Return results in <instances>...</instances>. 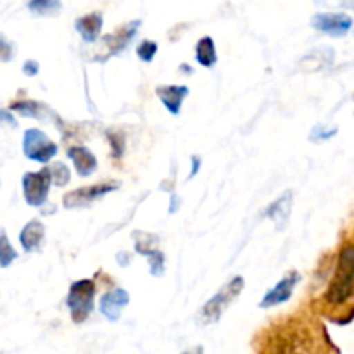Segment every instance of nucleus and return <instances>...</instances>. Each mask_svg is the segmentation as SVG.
Listing matches in <instances>:
<instances>
[{"label":"nucleus","instance_id":"7","mask_svg":"<svg viewBox=\"0 0 354 354\" xmlns=\"http://www.w3.org/2000/svg\"><path fill=\"white\" fill-rule=\"evenodd\" d=\"M313 26L330 37L341 38L349 33L353 19L344 12H320L313 17Z\"/></svg>","mask_w":354,"mask_h":354},{"label":"nucleus","instance_id":"26","mask_svg":"<svg viewBox=\"0 0 354 354\" xmlns=\"http://www.w3.org/2000/svg\"><path fill=\"white\" fill-rule=\"evenodd\" d=\"M183 354H204V351H203V348H196V349H190V351H187Z\"/></svg>","mask_w":354,"mask_h":354},{"label":"nucleus","instance_id":"5","mask_svg":"<svg viewBox=\"0 0 354 354\" xmlns=\"http://www.w3.org/2000/svg\"><path fill=\"white\" fill-rule=\"evenodd\" d=\"M50 171L48 168L40 169L37 173H26L23 176V192L24 199L30 206H41L47 201L48 189H50Z\"/></svg>","mask_w":354,"mask_h":354},{"label":"nucleus","instance_id":"1","mask_svg":"<svg viewBox=\"0 0 354 354\" xmlns=\"http://www.w3.org/2000/svg\"><path fill=\"white\" fill-rule=\"evenodd\" d=\"M353 273H354V248L346 244L339 256V268L335 272L328 292L325 296L330 306H342L353 297Z\"/></svg>","mask_w":354,"mask_h":354},{"label":"nucleus","instance_id":"17","mask_svg":"<svg viewBox=\"0 0 354 354\" xmlns=\"http://www.w3.org/2000/svg\"><path fill=\"white\" fill-rule=\"evenodd\" d=\"M61 0H30L28 9L38 16H50L61 10Z\"/></svg>","mask_w":354,"mask_h":354},{"label":"nucleus","instance_id":"10","mask_svg":"<svg viewBox=\"0 0 354 354\" xmlns=\"http://www.w3.org/2000/svg\"><path fill=\"white\" fill-rule=\"evenodd\" d=\"M156 92H158V97L161 99V102L165 104V107L171 114L180 113V107H182L183 100H185V97L189 95V88L183 85L159 86Z\"/></svg>","mask_w":354,"mask_h":354},{"label":"nucleus","instance_id":"9","mask_svg":"<svg viewBox=\"0 0 354 354\" xmlns=\"http://www.w3.org/2000/svg\"><path fill=\"white\" fill-rule=\"evenodd\" d=\"M130 303V296L124 289H113L107 294H104L102 299H100V313L107 318L109 322L120 320L121 313H123L124 308Z\"/></svg>","mask_w":354,"mask_h":354},{"label":"nucleus","instance_id":"8","mask_svg":"<svg viewBox=\"0 0 354 354\" xmlns=\"http://www.w3.org/2000/svg\"><path fill=\"white\" fill-rule=\"evenodd\" d=\"M301 280L299 273L297 272H289L272 290L266 292V296L263 297L261 308H273V306H279V304L287 303L290 299L294 292V287L297 286V282Z\"/></svg>","mask_w":354,"mask_h":354},{"label":"nucleus","instance_id":"20","mask_svg":"<svg viewBox=\"0 0 354 354\" xmlns=\"http://www.w3.org/2000/svg\"><path fill=\"white\" fill-rule=\"evenodd\" d=\"M156 52H158V44L151 40H144L137 47V55L140 57V61L144 62H151L152 59H154Z\"/></svg>","mask_w":354,"mask_h":354},{"label":"nucleus","instance_id":"11","mask_svg":"<svg viewBox=\"0 0 354 354\" xmlns=\"http://www.w3.org/2000/svg\"><path fill=\"white\" fill-rule=\"evenodd\" d=\"M290 209H292V192H287L280 196L279 199L266 209V216L275 223L277 230H282L287 225L290 216Z\"/></svg>","mask_w":354,"mask_h":354},{"label":"nucleus","instance_id":"14","mask_svg":"<svg viewBox=\"0 0 354 354\" xmlns=\"http://www.w3.org/2000/svg\"><path fill=\"white\" fill-rule=\"evenodd\" d=\"M76 30H78V33L82 35L86 44L95 41L99 38L100 30H102V16L99 12L82 16L80 19H76Z\"/></svg>","mask_w":354,"mask_h":354},{"label":"nucleus","instance_id":"24","mask_svg":"<svg viewBox=\"0 0 354 354\" xmlns=\"http://www.w3.org/2000/svg\"><path fill=\"white\" fill-rule=\"evenodd\" d=\"M23 73L26 76H37L38 75V62L37 61H26L23 66Z\"/></svg>","mask_w":354,"mask_h":354},{"label":"nucleus","instance_id":"23","mask_svg":"<svg viewBox=\"0 0 354 354\" xmlns=\"http://www.w3.org/2000/svg\"><path fill=\"white\" fill-rule=\"evenodd\" d=\"M0 123L7 124V127H10V128H16L17 127L16 120H14L12 114L9 113V109H0Z\"/></svg>","mask_w":354,"mask_h":354},{"label":"nucleus","instance_id":"3","mask_svg":"<svg viewBox=\"0 0 354 354\" xmlns=\"http://www.w3.org/2000/svg\"><path fill=\"white\" fill-rule=\"evenodd\" d=\"M93 297H95V283L92 280H78L69 289L66 304L75 324H83L93 311Z\"/></svg>","mask_w":354,"mask_h":354},{"label":"nucleus","instance_id":"13","mask_svg":"<svg viewBox=\"0 0 354 354\" xmlns=\"http://www.w3.org/2000/svg\"><path fill=\"white\" fill-rule=\"evenodd\" d=\"M45 237V227L40 223V221H30V223L24 225V228L19 234V242L23 245L24 251L31 252L37 251L40 248L41 241Z\"/></svg>","mask_w":354,"mask_h":354},{"label":"nucleus","instance_id":"19","mask_svg":"<svg viewBox=\"0 0 354 354\" xmlns=\"http://www.w3.org/2000/svg\"><path fill=\"white\" fill-rule=\"evenodd\" d=\"M48 171H50V178L54 180L57 187H64L69 183V169L64 162H54V165H50Z\"/></svg>","mask_w":354,"mask_h":354},{"label":"nucleus","instance_id":"18","mask_svg":"<svg viewBox=\"0 0 354 354\" xmlns=\"http://www.w3.org/2000/svg\"><path fill=\"white\" fill-rule=\"evenodd\" d=\"M17 258L16 249L12 248V244L7 239L6 232H0V266L2 268H7L9 265H12L14 259Z\"/></svg>","mask_w":354,"mask_h":354},{"label":"nucleus","instance_id":"6","mask_svg":"<svg viewBox=\"0 0 354 354\" xmlns=\"http://www.w3.org/2000/svg\"><path fill=\"white\" fill-rule=\"evenodd\" d=\"M118 187H120V183L107 182V183H99V185H93V187H85V189L73 190V192L66 194L62 203H64V206L69 207V209H73V207L88 206L90 203L100 199V197L106 196V194L113 192V190H116Z\"/></svg>","mask_w":354,"mask_h":354},{"label":"nucleus","instance_id":"2","mask_svg":"<svg viewBox=\"0 0 354 354\" xmlns=\"http://www.w3.org/2000/svg\"><path fill=\"white\" fill-rule=\"evenodd\" d=\"M244 279L242 277H235L234 280H230L228 283H225L223 289L216 294V296L211 297L206 304L203 306V310L197 315V324L206 327V325H213L216 322H220L223 311L234 303L239 297V294L244 289Z\"/></svg>","mask_w":354,"mask_h":354},{"label":"nucleus","instance_id":"25","mask_svg":"<svg viewBox=\"0 0 354 354\" xmlns=\"http://www.w3.org/2000/svg\"><path fill=\"white\" fill-rule=\"evenodd\" d=\"M199 166H201V158H199V156H194V158H192V171H190V176L197 175V171H199Z\"/></svg>","mask_w":354,"mask_h":354},{"label":"nucleus","instance_id":"21","mask_svg":"<svg viewBox=\"0 0 354 354\" xmlns=\"http://www.w3.org/2000/svg\"><path fill=\"white\" fill-rule=\"evenodd\" d=\"M149 261H151V273L154 277H159L162 275V272H165V254H162L161 251H158V249H154V251L149 252Z\"/></svg>","mask_w":354,"mask_h":354},{"label":"nucleus","instance_id":"4","mask_svg":"<svg viewBox=\"0 0 354 354\" xmlns=\"http://www.w3.org/2000/svg\"><path fill=\"white\" fill-rule=\"evenodd\" d=\"M23 152L28 159L37 162H48L57 154V145L47 137L41 130L30 128L24 131Z\"/></svg>","mask_w":354,"mask_h":354},{"label":"nucleus","instance_id":"22","mask_svg":"<svg viewBox=\"0 0 354 354\" xmlns=\"http://www.w3.org/2000/svg\"><path fill=\"white\" fill-rule=\"evenodd\" d=\"M14 59V45L12 41L6 40V38L0 37V61L9 62Z\"/></svg>","mask_w":354,"mask_h":354},{"label":"nucleus","instance_id":"12","mask_svg":"<svg viewBox=\"0 0 354 354\" xmlns=\"http://www.w3.org/2000/svg\"><path fill=\"white\" fill-rule=\"evenodd\" d=\"M68 156L80 176H90L97 169L95 156L86 147H71L68 151Z\"/></svg>","mask_w":354,"mask_h":354},{"label":"nucleus","instance_id":"15","mask_svg":"<svg viewBox=\"0 0 354 354\" xmlns=\"http://www.w3.org/2000/svg\"><path fill=\"white\" fill-rule=\"evenodd\" d=\"M196 59L201 66L204 68H213L218 61L216 48H214V41L211 37H204L197 41L196 47Z\"/></svg>","mask_w":354,"mask_h":354},{"label":"nucleus","instance_id":"16","mask_svg":"<svg viewBox=\"0 0 354 354\" xmlns=\"http://www.w3.org/2000/svg\"><path fill=\"white\" fill-rule=\"evenodd\" d=\"M10 111H16L21 116L26 118H38V120H44L45 113H48V109L45 106H41L40 102H35V100H21V102L10 104Z\"/></svg>","mask_w":354,"mask_h":354}]
</instances>
